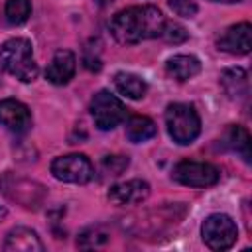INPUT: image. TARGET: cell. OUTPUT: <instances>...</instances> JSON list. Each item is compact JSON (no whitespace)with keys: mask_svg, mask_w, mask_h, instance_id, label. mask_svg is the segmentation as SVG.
<instances>
[{"mask_svg":"<svg viewBox=\"0 0 252 252\" xmlns=\"http://www.w3.org/2000/svg\"><path fill=\"white\" fill-rule=\"evenodd\" d=\"M213 2H224V4H230V2H240V0H213Z\"/></svg>","mask_w":252,"mask_h":252,"instance_id":"27","label":"cell"},{"mask_svg":"<svg viewBox=\"0 0 252 252\" xmlns=\"http://www.w3.org/2000/svg\"><path fill=\"white\" fill-rule=\"evenodd\" d=\"M51 173L55 179L65 183H87L93 179V163L85 154H67L51 161Z\"/></svg>","mask_w":252,"mask_h":252,"instance_id":"8","label":"cell"},{"mask_svg":"<svg viewBox=\"0 0 252 252\" xmlns=\"http://www.w3.org/2000/svg\"><path fill=\"white\" fill-rule=\"evenodd\" d=\"M128 165H130L128 156H106V158L102 159V167H104L110 175H120Z\"/></svg>","mask_w":252,"mask_h":252,"instance_id":"22","label":"cell"},{"mask_svg":"<svg viewBox=\"0 0 252 252\" xmlns=\"http://www.w3.org/2000/svg\"><path fill=\"white\" fill-rule=\"evenodd\" d=\"M158 134V126L152 118L148 116H132L126 122V138L134 144L140 142H148L150 138H154Z\"/></svg>","mask_w":252,"mask_h":252,"instance_id":"18","label":"cell"},{"mask_svg":"<svg viewBox=\"0 0 252 252\" xmlns=\"http://www.w3.org/2000/svg\"><path fill=\"white\" fill-rule=\"evenodd\" d=\"M6 217H8V211H6L4 207H0V222H2V220H4Z\"/></svg>","mask_w":252,"mask_h":252,"instance_id":"26","label":"cell"},{"mask_svg":"<svg viewBox=\"0 0 252 252\" xmlns=\"http://www.w3.org/2000/svg\"><path fill=\"white\" fill-rule=\"evenodd\" d=\"M199 71H201V61L195 55H173L165 63V73L179 83L199 75Z\"/></svg>","mask_w":252,"mask_h":252,"instance_id":"14","label":"cell"},{"mask_svg":"<svg viewBox=\"0 0 252 252\" xmlns=\"http://www.w3.org/2000/svg\"><path fill=\"white\" fill-rule=\"evenodd\" d=\"M4 250L8 252H43V242L37 232L28 226H16L6 234Z\"/></svg>","mask_w":252,"mask_h":252,"instance_id":"13","label":"cell"},{"mask_svg":"<svg viewBox=\"0 0 252 252\" xmlns=\"http://www.w3.org/2000/svg\"><path fill=\"white\" fill-rule=\"evenodd\" d=\"M0 124L14 134H26L32 128V112L24 102L16 98H2L0 100Z\"/></svg>","mask_w":252,"mask_h":252,"instance_id":"9","label":"cell"},{"mask_svg":"<svg viewBox=\"0 0 252 252\" xmlns=\"http://www.w3.org/2000/svg\"><path fill=\"white\" fill-rule=\"evenodd\" d=\"M165 16L156 6H130L120 10L110 22L112 37L122 45H134L144 39L161 37Z\"/></svg>","mask_w":252,"mask_h":252,"instance_id":"1","label":"cell"},{"mask_svg":"<svg viewBox=\"0 0 252 252\" xmlns=\"http://www.w3.org/2000/svg\"><path fill=\"white\" fill-rule=\"evenodd\" d=\"M83 65H85L89 71H100L102 61H100L98 49H96V51H93L91 47H87V49H85V55H83Z\"/></svg>","mask_w":252,"mask_h":252,"instance_id":"24","label":"cell"},{"mask_svg":"<svg viewBox=\"0 0 252 252\" xmlns=\"http://www.w3.org/2000/svg\"><path fill=\"white\" fill-rule=\"evenodd\" d=\"M150 185L144 179H130L124 183H116L108 189V199L116 205H140L148 199Z\"/></svg>","mask_w":252,"mask_h":252,"instance_id":"12","label":"cell"},{"mask_svg":"<svg viewBox=\"0 0 252 252\" xmlns=\"http://www.w3.org/2000/svg\"><path fill=\"white\" fill-rule=\"evenodd\" d=\"M171 177L187 187H211L219 183L220 171L207 161H195V159H181L175 163Z\"/></svg>","mask_w":252,"mask_h":252,"instance_id":"7","label":"cell"},{"mask_svg":"<svg viewBox=\"0 0 252 252\" xmlns=\"http://www.w3.org/2000/svg\"><path fill=\"white\" fill-rule=\"evenodd\" d=\"M217 45L220 51L232 53V55H246L252 49V26L248 22H240L234 24L230 28H226L219 39Z\"/></svg>","mask_w":252,"mask_h":252,"instance_id":"10","label":"cell"},{"mask_svg":"<svg viewBox=\"0 0 252 252\" xmlns=\"http://www.w3.org/2000/svg\"><path fill=\"white\" fill-rule=\"evenodd\" d=\"M161 37L167 41V43H183V41H187V37H189V33H187V30L181 26V24H177V22H165V26H163V32H161Z\"/></svg>","mask_w":252,"mask_h":252,"instance_id":"21","label":"cell"},{"mask_svg":"<svg viewBox=\"0 0 252 252\" xmlns=\"http://www.w3.org/2000/svg\"><path fill=\"white\" fill-rule=\"evenodd\" d=\"M4 14H6V20L14 26H20L24 24L30 14H32V2L30 0H8L6 2V8H4Z\"/></svg>","mask_w":252,"mask_h":252,"instance_id":"20","label":"cell"},{"mask_svg":"<svg viewBox=\"0 0 252 252\" xmlns=\"http://www.w3.org/2000/svg\"><path fill=\"white\" fill-rule=\"evenodd\" d=\"M0 67L22 83H32L39 67L33 59L32 41L26 37H12L0 47Z\"/></svg>","mask_w":252,"mask_h":252,"instance_id":"2","label":"cell"},{"mask_svg":"<svg viewBox=\"0 0 252 252\" xmlns=\"http://www.w3.org/2000/svg\"><path fill=\"white\" fill-rule=\"evenodd\" d=\"M201 236L211 250H228L236 242L238 228L232 217L224 213H213L203 220Z\"/></svg>","mask_w":252,"mask_h":252,"instance_id":"5","label":"cell"},{"mask_svg":"<svg viewBox=\"0 0 252 252\" xmlns=\"http://www.w3.org/2000/svg\"><path fill=\"white\" fill-rule=\"evenodd\" d=\"M165 126L175 144L187 146L201 134V118L193 104L171 102L165 108Z\"/></svg>","mask_w":252,"mask_h":252,"instance_id":"4","label":"cell"},{"mask_svg":"<svg viewBox=\"0 0 252 252\" xmlns=\"http://www.w3.org/2000/svg\"><path fill=\"white\" fill-rule=\"evenodd\" d=\"M0 193L8 201L30 211H37L47 197V189L39 181H33L12 171H6L0 177Z\"/></svg>","mask_w":252,"mask_h":252,"instance_id":"3","label":"cell"},{"mask_svg":"<svg viewBox=\"0 0 252 252\" xmlns=\"http://www.w3.org/2000/svg\"><path fill=\"white\" fill-rule=\"evenodd\" d=\"M114 87L122 96L132 98V100L142 98L148 91V85L142 77H138L134 73H126V71H120L114 75Z\"/></svg>","mask_w":252,"mask_h":252,"instance_id":"16","label":"cell"},{"mask_svg":"<svg viewBox=\"0 0 252 252\" xmlns=\"http://www.w3.org/2000/svg\"><path fill=\"white\" fill-rule=\"evenodd\" d=\"M91 116L98 130H112L126 120V106L108 91H98L91 98Z\"/></svg>","mask_w":252,"mask_h":252,"instance_id":"6","label":"cell"},{"mask_svg":"<svg viewBox=\"0 0 252 252\" xmlns=\"http://www.w3.org/2000/svg\"><path fill=\"white\" fill-rule=\"evenodd\" d=\"M220 85L230 98H242L248 94V75L240 67L224 69L220 75Z\"/></svg>","mask_w":252,"mask_h":252,"instance_id":"15","label":"cell"},{"mask_svg":"<svg viewBox=\"0 0 252 252\" xmlns=\"http://www.w3.org/2000/svg\"><path fill=\"white\" fill-rule=\"evenodd\" d=\"M114 0H94V4H98V6H108V4H112Z\"/></svg>","mask_w":252,"mask_h":252,"instance_id":"25","label":"cell"},{"mask_svg":"<svg viewBox=\"0 0 252 252\" xmlns=\"http://www.w3.org/2000/svg\"><path fill=\"white\" fill-rule=\"evenodd\" d=\"M222 144L230 152L238 154L246 163H250V136L242 126H236V124L228 126L222 136Z\"/></svg>","mask_w":252,"mask_h":252,"instance_id":"17","label":"cell"},{"mask_svg":"<svg viewBox=\"0 0 252 252\" xmlns=\"http://www.w3.org/2000/svg\"><path fill=\"white\" fill-rule=\"evenodd\" d=\"M108 240H110V234H108L102 226L96 224V226L85 228V230L79 234L77 246H79V248H100V246H104Z\"/></svg>","mask_w":252,"mask_h":252,"instance_id":"19","label":"cell"},{"mask_svg":"<svg viewBox=\"0 0 252 252\" xmlns=\"http://www.w3.org/2000/svg\"><path fill=\"white\" fill-rule=\"evenodd\" d=\"M77 71V57L69 49H57L51 57V63L45 69V79L51 85H67Z\"/></svg>","mask_w":252,"mask_h":252,"instance_id":"11","label":"cell"},{"mask_svg":"<svg viewBox=\"0 0 252 252\" xmlns=\"http://www.w3.org/2000/svg\"><path fill=\"white\" fill-rule=\"evenodd\" d=\"M167 4L181 18H193L197 14V10H199L195 0H167Z\"/></svg>","mask_w":252,"mask_h":252,"instance_id":"23","label":"cell"}]
</instances>
